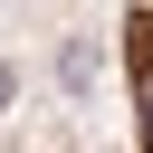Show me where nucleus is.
<instances>
[{
  "label": "nucleus",
  "instance_id": "2",
  "mask_svg": "<svg viewBox=\"0 0 153 153\" xmlns=\"http://www.w3.org/2000/svg\"><path fill=\"white\" fill-rule=\"evenodd\" d=\"M10 96H19V76H10V67H0V105H10Z\"/></svg>",
  "mask_w": 153,
  "mask_h": 153
},
{
  "label": "nucleus",
  "instance_id": "1",
  "mask_svg": "<svg viewBox=\"0 0 153 153\" xmlns=\"http://www.w3.org/2000/svg\"><path fill=\"white\" fill-rule=\"evenodd\" d=\"M143 134H153V76H143Z\"/></svg>",
  "mask_w": 153,
  "mask_h": 153
}]
</instances>
